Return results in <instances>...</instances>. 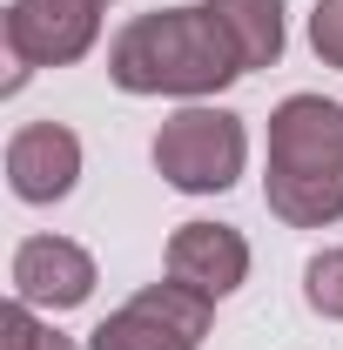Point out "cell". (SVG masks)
I'll list each match as a JSON object with an SVG mask.
<instances>
[{"mask_svg": "<svg viewBox=\"0 0 343 350\" xmlns=\"http://www.w3.org/2000/svg\"><path fill=\"white\" fill-rule=\"evenodd\" d=\"M243 75V54L215 7H162L135 14L108 47V81L128 94H215Z\"/></svg>", "mask_w": 343, "mask_h": 350, "instance_id": "cell-1", "label": "cell"}, {"mask_svg": "<svg viewBox=\"0 0 343 350\" xmlns=\"http://www.w3.org/2000/svg\"><path fill=\"white\" fill-rule=\"evenodd\" d=\"M269 209L290 229H323L343 216V108L323 94H290L269 115Z\"/></svg>", "mask_w": 343, "mask_h": 350, "instance_id": "cell-2", "label": "cell"}, {"mask_svg": "<svg viewBox=\"0 0 343 350\" xmlns=\"http://www.w3.org/2000/svg\"><path fill=\"white\" fill-rule=\"evenodd\" d=\"M243 122L229 108H182L155 135V169L169 175L182 196H215L243 175Z\"/></svg>", "mask_w": 343, "mask_h": 350, "instance_id": "cell-3", "label": "cell"}, {"mask_svg": "<svg viewBox=\"0 0 343 350\" xmlns=\"http://www.w3.org/2000/svg\"><path fill=\"white\" fill-rule=\"evenodd\" d=\"M209 337V297H195V290H182V283H148L141 297L115 310L87 350H202Z\"/></svg>", "mask_w": 343, "mask_h": 350, "instance_id": "cell-4", "label": "cell"}, {"mask_svg": "<svg viewBox=\"0 0 343 350\" xmlns=\"http://www.w3.org/2000/svg\"><path fill=\"white\" fill-rule=\"evenodd\" d=\"M101 27V0H14L7 7V54H14V81L27 68H68L94 47Z\"/></svg>", "mask_w": 343, "mask_h": 350, "instance_id": "cell-5", "label": "cell"}, {"mask_svg": "<svg viewBox=\"0 0 343 350\" xmlns=\"http://www.w3.org/2000/svg\"><path fill=\"white\" fill-rule=\"evenodd\" d=\"M169 276L215 304V297H229L249 276V243L229 222H182L169 236Z\"/></svg>", "mask_w": 343, "mask_h": 350, "instance_id": "cell-6", "label": "cell"}, {"mask_svg": "<svg viewBox=\"0 0 343 350\" xmlns=\"http://www.w3.org/2000/svg\"><path fill=\"white\" fill-rule=\"evenodd\" d=\"M94 290V262L81 243L68 236H27L14 250V297L20 304H47V310H74Z\"/></svg>", "mask_w": 343, "mask_h": 350, "instance_id": "cell-7", "label": "cell"}, {"mask_svg": "<svg viewBox=\"0 0 343 350\" xmlns=\"http://www.w3.org/2000/svg\"><path fill=\"white\" fill-rule=\"evenodd\" d=\"M81 175V142L61 122H27L7 142V182L20 202H61Z\"/></svg>", "mask_w": 343, "mask_h": 350, "instance_id": "cell-8", "label": "cell"}, {"mask_svg": "<svg viewBox=\"0 0 343 350\" xmlns=\"http://www.w3.org/2000/svg\"><path fill=\"white\" fill-rule=\"evenodd\" d=\"M215 21L229 27V41L243 54V75L249 68H269L283 54V0H209Z\"/></svg>", "mask_w": 343, "mask_h": 350, "instance_id": "cell-9", "label": "cell"}, {"mask_svg": "<svg viewBox=\"0 0 343 350\" xmlns=\"http://www.w3.org/2000/svg\"><path fill=\"white\" fill-rule=\"evenodd\" d=\"M0 350H74L61 330H47V323H34V304H14L0 310Z\"/></svg>", "mask_w": 343, "mask_h": 350, "instance_id": "cell-10", "label": "cell"}, {"mask_svg": "<svg viewBox=\"0 0 343 350\" xmlns=\"http://www.w3.org/2000/svg\"><path fill=\"white\" fill-rule=\"evenodd\" d=\"M303 297H310L316 317H337V323H343V250L310 256V269H303Z\"/></svg>", "mask_w": 343, "mask_h": 350, "instance_id": "cell-11", "label": "cell"}, {"mask_svg": "<svg viewBox=\"0 0 343 350\" xmlns=\"http://www.w3.org/2000/svg\"><path fill=\"white\" fill-rule=\"evenodd\" d=\"M310 47H316L330 68H343V0H316V14H310Z\"/></svg>", "mask_w": 343, "mask_h": 350, "instance_id": "cell-12", "label": "cell"}]
</instances>
